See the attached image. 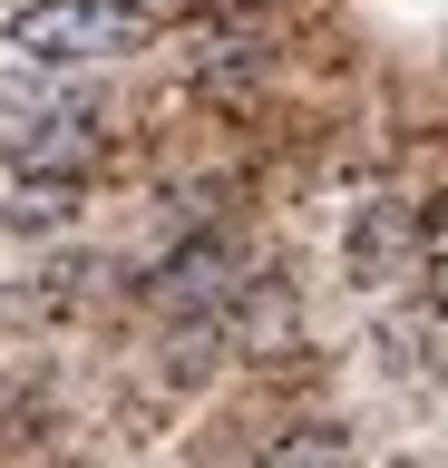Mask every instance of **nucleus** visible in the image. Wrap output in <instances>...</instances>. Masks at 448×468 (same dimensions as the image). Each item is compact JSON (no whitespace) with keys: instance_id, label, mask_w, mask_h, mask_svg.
<instances>
[{"instance_id":"obj_1","label":"nucleus","mask_w":448,"mask_h":468,"mask_svg":"<svg viewBox=\"0 0 448 468\" xmlns=\"http://www.w3.org/2000/svg\"><path fill=\"white\" fill-rule=\"evenodd\" d=\"M156 39V10L137 0H30L10 10V49L30 69H89V58H127Z\"/></svg>"},{"instance_id":"obj_3","label":"nucleus","mask_w":448,"mask_h":468,"mask_svg":"<svg viewBox=\"0 0 448 468\" xmlns=\"http://www.w3.org/2000/svg\"><path fill=\"white\" fill-rule=\"evenodd\" d=\"M400 244H410V215H400V205H370V215L351 225V273H360V283H380Z\"/></svg>"},{"instance_id":"obj_5","label":"nucleus","mask_w":448,"mask_h":468,"mask_svg":"<svg viewBox=\"0 0 448 468\" xmlns=\"http://www.w3.org/2000/svg\"><path fill=\"white\" fill-rule=\"evenodd\" d=\"M264 468H351V439L341 430H293V439H273Z\"/></svg>"},{"instance_id":"obj_7","label":"nucleus","mask_w":448,"mask_h":468,"mask_svg":"<svg viewBox=\"0 0 448 468\" xmlns=\"http://www.w3.org/2000/svg\"><path fill=\"white\" fill-rule=\"evenodd\" d=\"M429 313L448 322V244H439V254H429Z\"/></svg>"},{"instance_id":"obj_6","label":"nucleus","mask_w":448,"mask_h":468,"mask_svg":"<svg viewBox=\"0 0 448 468\" xmlns=\"http://www.w3.org/2000/svg\"><path fill=\"white\" fill-rule=\"evenodd\" d=\"M195 79L205 88H244V79H264V49H254V39H224L214 58H195Z\"/></svg>"},{"instance_id":"obj_8","label":"nucleus","mask_w":448,"mask_h":468,"mask_svg":"<svg viewBox=\"0 0 448 468\" xmlns=\"http://www.w3.org/2000/svg\"><path fill=\"white\" fill-rule=\"evenodd\" d=\"M439 244H448V196H439Z\"/></svg>"},{"instance_id":"obj_2","label":"nucleus","mask_w":448,"mask_h":468,"mask_svg":"<svg viewBox=\"0 0 448 468\" xmlns=\"http://www.w3.org/2000/svg\"><path fill=\"white\" fill-rule=\"evenodd\" d=\"M10 156H20V186H30V176H59V186H78V166L98 156V127H89V108L68 98V108L30 117V127L10 137Z\"/></svg>"},{"instance_id":"obj_4","label":"nucleus","mask_w":448,"mask_h":468,"mask_svg":"<svg viewBox=\"0 0 448 468\" xmlns=\"http://www.w3.org/2000/svg\"><path fill=\"white\" fill-rule=\"evenodd\" d=\"M68 215H78V186H59V176H30V186L10 196V225L20 234H59Z\"/></svg>"}]
</instances>
